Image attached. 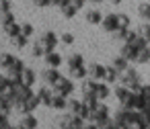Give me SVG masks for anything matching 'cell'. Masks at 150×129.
<instances>
[{
  "label": "cell",
  "mask_w": 150,
  "mask_h": 129,
  "mask_svg": "<svg viewBox=\"0 0 150 129\" xmlns=\"http://www.w3.org/2000/svg\"><path fill=\"white\" fill-rule=\"evenodd\" d=\"M119 84H123V86H127L132 92H138L140 88H142V76H140V72L134 68V66H129L127 70H123L121 74H119Z\"/></svg>",
  "instance_id": "cell-1"
},
{
  "label": "cell",
  "mask_w": 150,
  "mask_h": 129,
  "mask_svg": "<svg viewBox=\"0 0 150 129\" xmlns=\"http://www.w3.org/2000/svg\"><path fill=\"white\" fill-rule=\"evenodd\" d=\"M91 121L97 123L99 127L105 125V123H109V121H111V109H109L105 102H99V107H97V109L93 111V115H91Z\"/></svg>",
  "instance_id": "cell-2"
},
{
  "label": "cell",
  "mask_w": 150,
  "mask_h": 129,
  "mask_svg": "<svg viewBox=\"0 0 150 129\" xmlns=\"http://www.w3.org/2000/svg\"><path fill=\"white\" fill-rule=\"evenodd\" d=\"M111 94H113V96L117 98V102H119V104L123 107V104L127 102V98L132 96V90H129L127 86H123V84H119V82H117V84L113 86V90H111Z\"/></svg>",
  "instance_id": "cell-3"
},
{
  "label": "cell",
  "mask_w": 150,
  "mask_h": 129,
  "mask_svg": "<svg viewBox=\"0 0 150 129\" xmlns=\"http://www.w3.org/2000/svg\"><path fill=\"white\" fill-rule=\"evenodd\" d=\"M101 25H103V29H105L107 33H115V31L119 29L117 13H109V15H105V17H103V21H101Z\"/></svg>",
  "instance_id": "cell-4"
},
{
  "label": "cell",
  "mask_w": 150,
  "mask_h": 129,
  "mask_svg": "<svg viewBox=\"0 0 150 129\" xmlns=\"http://www.w3.org/2000/svg\"><path fill=\"white\" fill-rule=\"evenodd\" d=\"M144 102H146V98H144L140 92H132V96L127 98V102H125L123 107H125V109H132V111H142ZM119 107H121V104H119Z\"/></svg>",
  "instance_id": "cell-5"
},
{
  "label": "cell",
  "mask_w": 150,
  "mask_h": 129,
  "mask_svg": "<svg viewBox=\"0 0 150 129\" xmlns=\"http://www.w3.org/2000/svg\"><path fill=\"white\" fill-rule=\"evenodd\" d=\"M119 55H123L129 64H136V55H138V49H134L129 43H121L119 47Z\"/></svg>",
  "instance_id": "cell-6"
},
{
  "label": "cell",
  "mask_w": 150,
  "mask_h": 129,
  "mask_svg": "<svg viewBox=\"0 0 150 129\" xmlns=\"http://www.w3.org/2000/svg\"><path fill=\"white\" fill-rule=\"evenodd\" d=\"M86 70H88V76H91L93 80H99V82H101V80L105 78V66H101V64H91Z\"/></svg>",
  "instance_id": "cell-7"
},
{
  "label": "cell",
  "mask_w": 150,
  "mask_h": 129,
  "mask_svg": "<svg viewBox=\"0 0 150 129\" xmlns=\"http://www.w3.org/2000/svg\"><path fill=\"white\" fill-rule=\"evenodd\" d=\"M103 82H107V84H117V82H119V72H117L113 66L105 68V78H103Z\"/></svg>",
  "instance_id": "cell-8"
},
{
  "label": "cell",
  "mask_w": 150,
  "mask_h": 129,
  "mask_svg": "<svg viewBox=\"0 0 150 129\" xmlns=\"http://www.w3.org/2000/svg\"><path fill=\"white\" fill-rule=\"evenodd\" d=\"M95 94H97V98H99V100H107V98H109V94H111L109 84H107V82H99V84H97Z\"/></svg>",
  "instance_id": "cell-9"
},
{
  "label": "cell",
  "mask_w": 150,
  "mask_h": 129,
  "mask_svg": "<svg viewBox=\"0 0 150 129\" xmlns=\"http://www.w3.org/2000/svg\"><path fill=\"white\" fill-rule=\"evenodd\" d=\"M111 66H113V68H115V70H117V72L121 74V72H123V70H127V68H129L132 64H129V62H127V60H125L123 55H115V57H113V64H111Z\"/></svg>",
  "instance_id": "cell-10"
},
{
  "label": "cell",
  "mask_w": 150,
  "mask_h": 129,
  "mask_svg": "<svg viewBox=\"0 0 150 129\" xmlns=\"http://www.w3.org/2000/svg\"><path fill=\"white\" fill-rule=\"evenodd\" d=\"M82 100H84V104H86L91 111H95V109L99 107V102H101V100L97 98V94H95V92H84V98H82Z\"/></svg>",
  "instance_id": "cell-11"
},
{
  "label": "cell",
  "mask_w": 150,
  "mask_h": 129,
  "mask_svg": "<svg viewBox=\"0 0 150 129\" xmlns=\"http://www.w3.org/2000/svg\"><path fill=\"white\" fill-rule=\"evenodd\" d=\"M138 17L144 21H150V0L148 2H140L138 4Z\"/></svg>",
  "instance_id": "cell-12"
},
{
  "label": "cell",
  "mask_w": 150,
  "mask_h": 129,
  "mask_svg": "<svg viewBox=\"0 0 150 129\" xmlns=\"http://www.w3.org/2000/svg\"><path fill=\"white\" fill-rule=\"evenodd\" d=\"M136 64H138V66H146V64H150V49H148V47H144L142 51H138V55H136Z\"/></svg>",
  "instance_id": "cell-13"
},
{
  "label": "cell",
  "mask_w": 150,
  "mask_h": 129,
  "mask_svg": "<svg viewBox=\"0 0 150 129\" xmlns=\"http://www.w3.org/2000/svg\"><path fill=\"white\" fill-rule=\"evenodd\" d=\"M86 21L91 23V25H101V21H103V15H101V11H88L86 13Z\"/></svg>",
  "instance_id": "cell-14"
},
{
  "label": "cell",
  "mask_w": 150,
  "mask_h": 129,
  "mask_svg": "<svg viewBox=\"0 0 150 129\" xmlns=\"http://www.w3.org/2000/svg\"><path fill=\"white\" fill-rule=\"evenodd\" d=\"M117 19H119V27L132 29V17H129L127 13H117Z\"/></svg>",
  "instance_id": "cell-15"
},
{
  "label": "cell",
  "mask_w": 150,
  "mask_h": 129,
  "mask_svg": "<svg viewBox=\"0 0 150 129\" xmlns=\"http://www.w3.org/2000/svg\"><path fill=\"white\" fill-rule=\"evenodd\" d=\"M127 35H129V29H123V27H119V29L113 33V39H115V41H121V43H125V41H127Z\"/></svg>",
  "instance_id": "cell-16"
},
{
  "label": "cell",
  "mask_w": 150,
  "mask_h": 129,
  "mask_svg": "<svg viewBox=\"0 0 150 129\" xmlns=\"http://www.w3.org/2000/svg\"><path fill=\"white\" fill-rule=\"evenodd\" d=\"M138 33H140V35H142L144 39H150V21H144V23L140 25Z\"/></svg>",
  "instance_id": "cell-17"
},
{
  "label": "cell",
  "mask_w": 150,
  "mask_h": 129,
  "mask_svg": "<svg viewBox=\"0 0 150 129\" xmlns=\"http://www.w3.org/2000/svg\"><path fill=\"white\" fill-rule=\"evenodd\" d=\"M70 127H72V129H82V127H84V123H82V117H78V115H72V119H70Z\"/></svg>",
  "instance_id": "cell-18"
},
{
  "label": "cell",
  "mask_w": 150,
  "mask_h": 129,
  "mask_svg": "<svg viewBox=\"0 0 150 129\" xmlns=\"http://www.w3.org/2000/svg\"><path fill=\"white\" fill-rule=\"evenodd\" d=\"M86 74H88V70H86V68H82V66L72 68V76H74V78H84Z\"/></svg>",
  "instance_id": "cell-19"
},
{
  "label": "cell",
  "mask_w": 150,
  "mask_h": 129,
  "mask_svg": "<svg viewBox=\"0 0 150 129\" xmlns=\"http://www.w3.org/2000/svg\"><path fill=\"white\" fill-rule=\"evenodd\" d=\"M97 84H99V80H93V78H91L88 82H84L82 90H84V92H95V90H97Z\"/></svg>",
  "instance_id": "cell-20"
},
{
  "label": "cell",
  "mask_w": 150,
  "mask_h": 129,
  "mask_svg": "<svg viewBox=\"0 0 150 129\" xmlns=\"http://www.w3.org/2000/svg\"><path fill=\"white\" fill-rule=\"evenodd\" d=\"M60 92H62V94H70V92H72V84H70L68 80H62V82H60Z\"/></svg>",
  "instance_id": "cell-21"
},
{
  "label": "cell",
  "mask_w": 150,
  "mask_h": 129,
  "mask_svg": "<svg viewBox=\"0 0 150 129\" xmlns=\"http://www.w3.org/2000/svg\"><path fill=\"white\" fill-rule=\"evenodd\" d=\"M82 64H84L82 55H72L70 57V68H76V66H82Z\"/></svg>",
  "instance_id": "cell-22"
},
{
  "label": "cell",
  "mask_w": 150,
  "mask_h": 129,
  "mask_svg": "<svg viewBox=\"0 0 150 129\" xmlns=\"http://www.w3.org/2000/svg\"><path fill=\"white\" fill-rule=\"evenodd\" d=\"M138 92H140L146 100H150V84H142V88H140Z\"/></svg>",
  "instance_id": "cell-23"
},
{
  "label": "cell",
  "mask_w": 150,
  "mask_h": 129,
  "mask_svg": "<svg viewBox=\"0 0 150 129\" xmlns=\"http://www.w3.org/2000/svg\"><path fill=\"white\" fill-rule=\"evenodd\" d=\"M64 15H66V17H74V15H76V6H66V8H64Z\"/></svg>",
  "instance_id": "cell-24"
},
{
  "label": "cell",
  "mask_w": 150,
  "mask_h": 129,
  "mask_svg": "<svg viewBox=\"0 0 150 129\" xmlns=\"http://www.w3.org/2000/svg\"><path fill=\"white\" fill-rule=\"evenodd\" d=\"M80 107H82V102H78V100H72V102H70V109H72L74 113H78V111H80Z\"/></svg>",
  "instance_id": "cell-25"
},
{
  "label": "cell",
  "mask_w": 150,
  "mask_h": 129,
  "mask_svg": "<svg viewBox=\"0 0 150 129\" xmlns=\"http://www.w3.org/2000/svg\"><path fill=\"white\" fill-rule=\"evenodd\" d=\"M50 64H52V66H58V64H60V57H58V55H50Z\"/></svg>",
  "instance_id": "cell-26"
},
{
  "label": "cell",
  "mask_w": 150,
  "mask_h": 129,
  "mask_svg": "<svg viewBox=\"0 0 150 129\" xmlns=\"http://www.w3.org/2000/svg\"><path fill=\"white\" fill-rule=\"evenodd\" d=\"M142 111H144L146 115H150V100H146V102H144V107H142Z\"/></svg>",
  "instance_id": "cell-27"
},
{
  "label": "cell",
  "mask_w": 150,
  "mask_h": 129,
  "mask_svg": "<svg viewBox=\"0 0 150 129\" xmlns=\"http://www.w3.org/2000/svg\"><path fill=\"white\" fill-rule=\"evenodd\" d=\"M82 129H101L97 123H91V125H86V127H82Z\"/></svg>",
  "instance_id": "cell-28"
},
{
  "label": "cell",
  "mask_w": 150,
  "mask_h": 129,
  "mask_svg": "<svg viewBox=\"0 0 150 129\" xmlns=\"http://www.w3.org/2000/svg\"><path fill=\"white\" fill-rule=\"evenodd\" d=\"M64 41L66 43H72V35H64Z\"/></svg>",
  "instance_id": "cell-29"
},
{
  "label": "cell",
  "mask_w": 150,
  "mask_h": 129,
  "mask_svg": "<svg viewBox=\"0 0 150 129\" xmlns=\"http://www.w3.org/2000/svg\"><path fill=\"white\" fill-rule=\"evenodd\" d=\"M121 2H123V0H111V4H115V6H119Z\"/></svg>",
  "instance_id": "cell-30"
},
{
  "label": "cell",
  "mask_w": 150,
  "mask_h": 129,
  "mask_svg": "<svg viewBox=\"0 0 150 129\" xmlns=\"http://www.w3.org/2000/svg\"><path fill=\"white\" fill-rule=\"evenodd\" d=\"M148 49H150V39H148Z\"/></svg>",
  "instance_id": "cell-31"
}]
</instances>
